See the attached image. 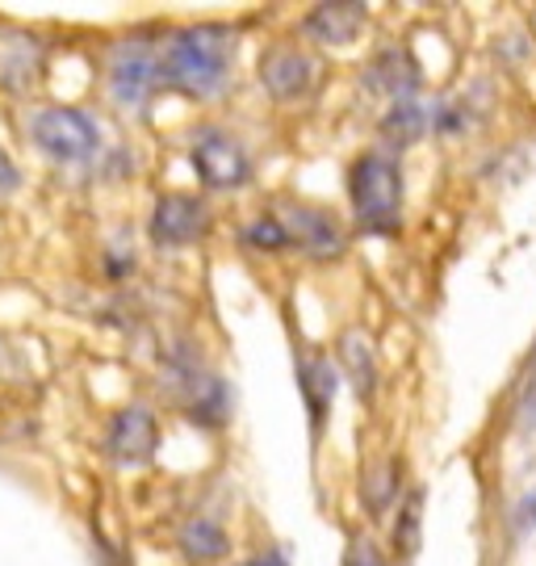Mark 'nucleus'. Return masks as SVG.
I'll list each match as a JSON object with an SVG mask.
<instances>
[{
	"label": "nucleus",
	"mask_w": 536,
	"mask_h": 566,
	"mask_svg": "<svg viewBox=\"0 0 536 566\" xmlns=\"http://www.w3.org/2000/svg\"><path fill=\"white\" fill-rule=\"evenodd\" d=\"M159 84V60L143 39H126L109 55V93L118 105L139 109Z\"/></svg>",
	"instance_id": "20e7f679"
},
{
	"label": "nucleus",
	"mask_w": 536,
	"mask_h": 566,
	"mask_svg": "<svg viewBox=\"0 0 536 566\" xmlns=\"http://www.w3.org/2000/svg\"><path fill=\"white\" fill-rule=\"evenodd\" d=\"M315 76H318L315 60H311L306 51H298V46H277L269 60L260 63V81H264V88H269L273 97H281V102L306 97V93L315 88Z\"/></svg>",
	"instance_id": "0eeeda50"
},
{
	"label": "nucleus",
	"mask_w": 536,
	"mask_h": 566,
	"mask_svg": "<svg viewBox=\"0 0 536 566\" xmlns=\"http://www.w3.org/2000/svg\"><path fill=\"white\" fill-rule=\"evenodd\" d=\"M348 566H386V563H381L369 546H357V549H353V558H348Z\"/></svg>",
	"instance_id": "f3484780"
},
{
	"label": "nucleus",
	"mask_w": 536,
	"mask_h": 566,
	"mask_svg": "<svg viewBox=\"0 0 536 566\" xmlns=\"http://www.w3.org/2000/svg\"><path fill=\"white\" fill-rule=\"evenodd\" d=\"M302 382H306V395H311V411H315V416H323L327 399L336 395V374H332L323 361H311V365H306V378H302Z\"/></svg>",
	"instance_id": "4468645a"
},
{
	"label": "nucleus",
	"mask_w": 536,
	"mask_h": 566,
	"mask_svg": "<svg viewBox=\"0 0 536 566\" xmlns=\"http://www.w3.org/2000/svg\"><path fill=\"white\" fill-rule=\"evenodd\" d=\"M273 219H277L281 235H285V248H306L315 256H336L339 248H344L339 227L323 210H315V206H277Z\"/></svg>",
	"instance_id": "39448f33"
},
{
	"label": "nucleus",
	"mask_w": 536,
	"mask_h": 566,
	"mask_svg": "<svg viewBox=\"0 0 536 566\" xmlns=\"http://www.w3.org/2000/svg\"><path fill=\"white\" fill-rule=\"evenodd\" d=\"M344 361H348V369L357 374L360 395H369V390H374V353H369V340L348 336V340H344Z\"/></svg>",
	"instance_id": "ddd939ff"
},
{
	"label": "nucleus",
	"mask_w": 536,
	"mask_h": 566,
	"mask_svg": "<svg viewBox=\"0 0 536 566\" xmlns=\"http://www.w3.org/2000/svg\"><path fill=\"white\" fill-rule=\"evenodd\" d=\"M13 185H18V168H13V160L0 151V193H4V189H13Z\"/></svg>",
	"instance_id": "dca6fc26"
},
{
	"label": "nucleus",
	"mask_w": 536,
	"mask_h": 566,
	"mask_svg": "<svg viewBox=\"0 0 536 566\" xmlns=\"http://www.w3.org/2000/svg\"><path fill=\"white\" fill-rule=\"evenodd\" d=\"M30 139L39 143L42 156L60 164H84L101 147L97 122L84 109H67V105H51L30 118Z\"/></svg>",
	"instance_id": "7ed1b4c3"
},
{
	"label": "nucleus",
	"mask_w": 536,
	"mask_h": 566,
	"mask_svg": "<svg viewBox=\"0 0 536 566\" xmlns=\"http://www.w3.org/2000/svg\"><path fill=\"white\" fill-rule=\"evenodd\" d=\"M360 21H365V4H318L306 18V34L318 42H348L357 39Z\"/></svg>",
	"instance_id": "9b49d317"
},
{
	"label": "nucleus",
	"mask_w": 536,
	"mask_h": 566,
	"mask_svg": "<svg viewBox=\"0 0 536 566\" xmlns=\"http://www.w3.org/2000/svg\"><path fill=\"white\" fill-rule=\"evenodd\" d=\"M109 458H118L122 465H139L156 453V420L147 407H126L114 416L109 437H105Z\"/></svg>",
	"instance_id": "1a4fd4ad"
},
{
	"label": "nucleus",
	"mask_w": 536,
	"mask_h": 566,
	"mask_svg": "<svg viewBox=\"0 0 536 566\" xmlns=\"http://www.w3.org/2000/svg\"><path fill=\"white\" fill-rule=\"evenodd\" d=\"M386 130L390 135H398V139L407 143V139H416L419 130H423V114H419V105H395V114L386 118Z\"/></svg>",
	"instance_id": "2eb2a0df"
},
{
	"label": "nucleus",
	"mask_w": 536,
	"mask_h": 566,
	"mask_svg": "<svg viewBox=\"0 0 536 566\" xmlns=\"http://www.w3.org/2000/svg\"><path fill=\"white\" fill-rule=\"evenodd\" d=\"M39 72H42V42L34 34H21V30L0 34V81L30 84Z\"/></svg>",
	"instance_id": "9d476101"
},
{
	"label": "nucleus",
	"mask_w": 536,
	"mask_h": 566,
	"mask_svg": "<svg viewBox=\"0 0 536 566\" xmlns=\"http://www.w3.org/2000/svg\"><path fill=\"white\" fill-rule=\"evenodd\" d=\"M206 206L198 198H185V193H172V198H159L156 214H151V240L168 243V248H185L198 235H206Z\"/></svg>",
	"instance_id": "6e6552de"
},
{
	"label": "nucleus",
	"mask_w": 536,
	"mask_h": 566,
	"mask_svg": "<svg viewBox=\"0 0 536 566\" xmlns=\"http://www.w3.org/2000/svg\"><path fill=\"white\" fill-rule=\"evenodd\" d=\"M193 164H198V177L210 189H235L248 181V156L231 135L219 130H206L193 143Z\"/></svg>",
	"instance_id": "423d86ee"
},
{
	"label": "nucleus",
	"mask_w": 536,
	"mask_h": 566,
	"mask_svg": "<svg viewBox=\"0 0 536 566\" xmlns=\"http://www.w3.org/2000/svg\"><path fill=\"white\" fill-rule=\"evenodd\" d=\"M243 566H281V563H277V554H264V558H252V563H243Z\"/></svg>",
	"instance_id": "a211bd4d"
},
{
	"label": "nucleus",
	"mask_w": 536,
	"mask_h": 566,
	"mask_svg": "<svg viewBox=\"0 0 536 566\" xmlns=\"http://www.w3.org/2000/svg\"><path fill=\"white\" fill-rule=\"evenodd\" d=\"M231 60H235V34L227 25H189L164 46L159 76L189 97H210L227 84Z\"/></svg>",
	"instance_id": "f257e3e1"
},
{
	"label": "nucleus",
	"mask_w": 536,
	"mask_h": 566,
	"mask_svg": "<svg viewBox=\"0 0 536 566\" xmlns=\"http://www.w3.org/2000/svg\"><path fill=\"white\" fill-rule=\"evenodd\" d=\"M353 206L360 227L369 231H395L402 210V177L386 151H374L353 168Z\"/></svg>",
	"instance_id": "f03ea898"
},
{
	"label": "nucleus",
	"mask_w": 536,
	"mask_h": 566,
	"mask_svg": "<svg viewBox=\"0 0 536 566\" xmlns=\"http://www.w3.org/2000/svg\"><path fill=\"white\" fill-rule=\"evenodd\" d=\"M180 554L185 558H193V563H219L222 554H227V533H222L214 521H189V525L180 528Z\"/></svg>",
	"instance_id": "f8f14e48"
}]
</instances>
